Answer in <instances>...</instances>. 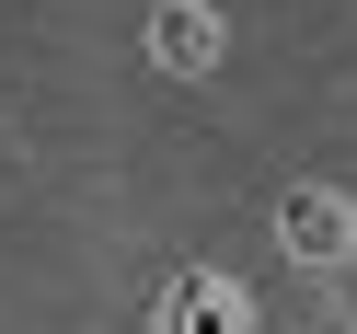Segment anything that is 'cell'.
<instances>
[{
	"label": "cell",
	"instance_id": "cell-1",
	"mask_svg": "<svg viewBox=\"0 0 357 334\" xmlns=\"http://www.w3.org/2000/svg\"><path fill=\"white\" fill-rule=\"evenodd\" d=\"M277 242H288V265H357V208H346V185H288L277 196Z\"/></svg>",
	"mask_w": 357,
	"mask_h": 334
},
{
	"label": "cell",
	"instance_id": "cell-2",
	"mask_svg": "<svg viewBox=\"0 0 357 334\" xmlns=\"http://www.w3.org/2000/svg\"><path fill=\"white\" fill-rule=\"evenodd\" d=\"M162 334H254V300L231 277H208V265H185L173 300H162Z\"/></svg>",
	"mask_w": 357,
	"mask_h": 334
},
{
	"label": "cell",
	"instance_id": "cell-3",
	"mask_svg": "<svg viewBox=\"0 0 357 334\" xmlns=\"http://www.w3.org/2000/svg\"><path fill=\"white\" fill-rule=\"evenodd\" d=\"M150 58H162L173 81H196L219 58V12H208V0H162V12H150Z\"/></svg>",
	"mask_w": 357,
	"mask_h": 334
}]
</instances>
